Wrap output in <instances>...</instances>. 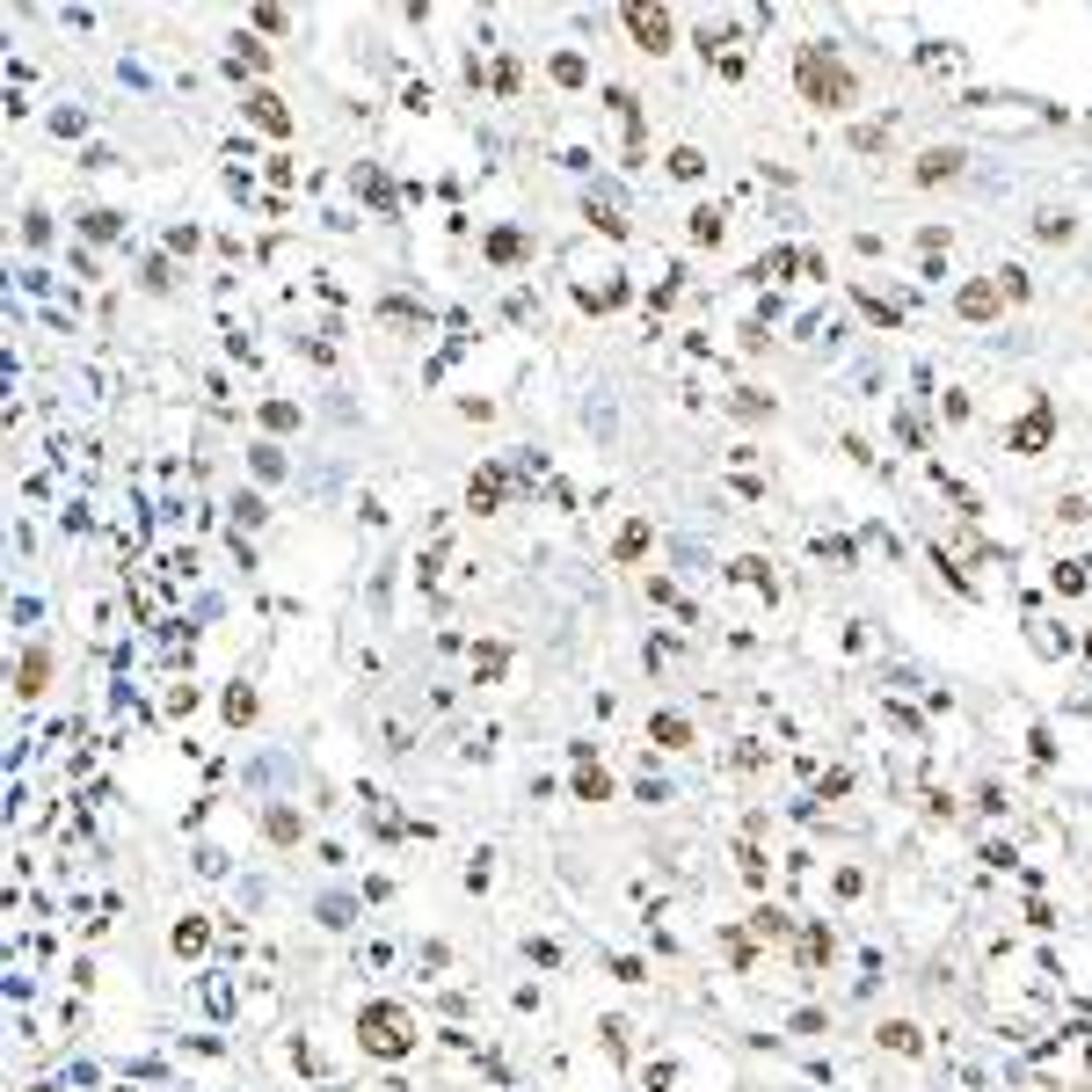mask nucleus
Returning a JSON list of instances; mask_svg holds the SVG:
<instances>
[{
  "instance_id": "1",
  "label": "nucleus",
  "mask_w": 1092,
  "mask_h": 1092,
  "mask_svg": "<svg viewBox=\"0 0 1092 1092\" xmlns=\"http://www.w3.org/2000/svg\"><path fill=\"white\" fill-rule=\"evenodd\" d=\"M794 88H801V103H816V110H852V103H859V73L837 59L831 44L794 52Z\"/></svg>"
},
{
  "instance_id": "2",
  "label": "nucleus",
  "mask_w": 1092,
  "mask_h": 1092,
  "mask_svg": "<svg viewBox=\"0 0 1092 1092\" xmlns=\"http://www.w3.org/2000/svg\"><path fill=\"white\" fill-rule=\"evenodd\" d=\"M357 1049H365L372 1063H401V1056L415 1049V1013H408V1005L372 998V1005L357 1013Z\"/></svg>"
},
{
  "instance_id": "3",
  "label": "nucleus",
  "mask_w": 1092,
  "mask_h": 1092,
  "mask_svg": "<svg viewBox=\"0 0 1092 1092\" xmlns=\"http://www.w3.org/2000/svg\"><path fill=\"white\" fill-rule=\"evenodd\" d=\"M619 22H627V37L642 44L648 59H663V52L678 44V15H670V7H627Z\"/></svg>"
},
{
  "instance_id": "4",
  "label": "nucleus",
  "mask_w": 1092,
  "mask_h": 1092,
  "mask_svg": "<svg viewBox=\"0 0 1092 1092\" xmlns=\"http://www.w3.org/2000/svg\"><path fill=\"white\" fill-rule=\"evenodd\" d=\"M1049 445H1056V408H1049V401H1034L1028 415L1005 430V451H1028V459H1034V451H1049Z\"/></svg>"
},
{
  "instance_id": "5",
  "label": "nucleus",
  "mask_w": 1092,
  "mask_h": 1092,
  "mask_svg": "<svg viewBox=\"0 0 1092 1092\" xmlns=\"http://www.w3.org/2000/svg\"><path fill=\"white\" fill-rule=\"evenodd\" d=\"M962 161H968L962 146H932V153H918L910 183H918V190H932V183H955V175H962Z\"/></svg>"
},
{
  "instance_id": "6",
  "label": "nucleus",
  "mask_w": 1092,
  "mask_h": 1092,
  "mask_svg": "<svg viewBox=\"0 0 1092 1092\" xmlns=\"http://www.w3.org/2000/svg\"><path fill=\"white\" fill-rule=\"evenodd\" d=\"M466 511H474V517H496V511H503V466H481V474H474Z\"/></svg>"
},
{
  "instance_id": "7",
  "label": "nucleus",
  "mask_w": 1092,
  "mask_h": 1092,
  "mask_svg": "<svg viewBox=\"0 0 1092 1092\" xmlns=\"http://www.w3.org/2000/svg\"><path fill=\"white\" fill-rule=\"evenodd\" d=\"M998 307H1005V299H998V284H983V277H976V284H962V292H955V314H962V321H991V314H998Z\"/></svg>"
},
{
  "instance_id": "8",
  "label": "nucleus",
  "mask_w": 1092,
  "mask_h": 1092,
  "mask_svg": "<svg viewBox=\"0 0 1092 1092\" xmlns=\"http://www.w3.org/2000/svg\"><path fill=\"white\" fill-rule=\"evenodd\" d=\"M44 685H52V655H44V648H22V663H15V692L37 700Z\"/></svg>"
},
{
  "instance_id": "9",
  "label": "nucleus",
  "mask_w": 1092,
  "mask_h": 1092,
  "mask_svg": "<svg viewBox=\"0 0 1092 1092\" xmlns=\"http://www.w3.org/2000/svg\"><path fill=\"white\" fill-rule=\"evenodd\" d=\"M248 125H262V131H277V138H284V131H292V110H284V103H277V88H256V95H248Z\"/></svg>"
},
{
  "instance_id": "10",
  "label": "nucleus",
  "mask_w": 1092,
  "mask_h": 1092,
  "mask_svg": "<svg viewBox=\"0 0 1092 1092\" xmlns=\"http://www.w3.org/2000/svg\"><path fill=\"white\" fill-rule=\"evenodd\" d=\"M648 736H655L663 751H692V721H685V714H655V721H648Z\"/></svg>"
},
{
  "instance_id": "11",
  "label": "nucleus",
  "mask_w": 1092,
  "mask_h": 1092,
  "mask_svg": "<svg viewBox=\"0 0 1092 1092\" xmlns=\"http://www.w3.org/2000/svg\"><path fill=\"white\" fill-rule=\"evenodd\" d=\"M524 256H532V234H517V226L488 234V262H524Z\"/></svg>"
},
{
  "instance_id": "12",
  "label": "nucleus",
  "mask_w": 1092,
  "mask_h": 1092,
  "mask_svg": "<svg viewBox=\"0 0 1092 1092\" xmlns=\"http://www.w3.org/2000/svg\"><path fill=\"white\" fill-rule=\"evenodd\" d=\"M721 234H728V211H721V204H700V211H692V241H700V248H721Z\"/></svg>"
},
{
  "instance_id": "13",
  "label": "nucleus",
  "mask_w": 1092,
  "mask_h": 1092,
  "mask_svg": "<svg viewBox=\"0 0 1092 1092\" xmlns=\"http://www.w3.org/2000/svg\"><path fill=\"white\" fill-rule=\"evenodd\" d=\"M882 1049H896V1056H918V1049H925V1034L910 1028V1020H882Z\"/></svg>"
},
{
  "instance_id": "14",
  "label": "nucleus",
  "mask_w": 1092,
  "mask_h": 1092,
  "mask_svg": "<svg viewBox=\"0 0 1092 1092\" xmlns=\"http://www.w3.org/2000/svg\"><path fill=\"white\" fill-rule=\"evenodd\" d=\"M226 721H234V728L256 721V685H226Z\"/></svg>"
},
{
  "instance_id": "15",
  "label": "nucleus",
  "mask_w": 1092,
  "mask_h": 1092,
  "mask_svg": "<svg viewBox=\"0 0 1092 1092\" xmlns=\"http://www.w3.org/2000/svg\"><path fill=\"white\" fill-rule=\"evenodd\" d=\"M1086 582H1092V561H1056V590L1063 597H1086Z\"/></svg>"
},
{
  "instance_id": "16",
  "label": "nucleus",
  "mask_w": 1092,
  "mask_h": 1092,
  "mask_svg": "<svg viewBox=\"0 0 1092 1092\" xmlns=\"http://www.w3.org/2000/svg\"><path fill=\"white\" fill-rule=\"evenodd\" d=\"M1028 292H1034V284H1028V270H1020V262H1005V270H998V299H1005V307H1020Z\"/></svg>"
},
{
  "instance_id": "17",
  "label": "nucleus",
  "mask_w": 1092,
  "mask_h": 1092,
  "mask_svg": "<svg viewBox=\"0 0 1092 1092\" xmlns=\"http://www.w3.org/2000/svg\"><path fill=\"white\" fill-rule=\"evenodd\" d=\"M204 940H211L204 918H183V925H175V955H204Z\"/></svg>"
},
{
  "instance_id": "18",
  "label": "nucleus",
  "mask_w": 1092,
  "mask_h": 1092,
  "mask_svg": "<svg viewBox=\"0 0 1092 1092\" xmlns=\"http://www.w3.org/2000/svg\"><path fill=\"white\" fill-rule=\"evenodd\" d=\"M576 801H612V779H605L597 765H582L576 772Z\"/></svg>"
},
{
  "instance_id": "19",
  "label": "nucleus",
  "mask_w": 1092,
  "mask_h": 1092,
  "mask_svg": "<svg viewBox=\"0 0 1092 1092\" xmlns=\"http://www.w3.org/2000/svg\"><path fill=\"white\" fill-rule=\"evenodd\" d=\"M80 234H88V241H117V234H125V219H117V211H88V219H80Z\"/></svg>"
},
{
  "instance_id": "20",
  "label": "nucleus",
  "mask_w": 1092,
  "mask_h": 1092,
  "mask_svg": "<svg viewBox=\"0 0 1092 1092\" xmlns=\"http://www.w3.org/2000/svg\"><path fill=\"white\" fill-rule=\"evenodd\" d=\"M794 962L823 968V962H831V932H809V940H794Z\"/></svg>"
},
{
  "instance_id": "21",
  "label": "nucleus",
  "mask_w": 1092,
  "mask_h": 1092,
  "mask_svg": "<svg viewBox=\"0 0 1092 1092\" xmlns=\"http://www.w3.org/2000/svg\"><path fill=\"white\" fill-rule=\"evenodd\" d=\"M262 831L277 837V845H292V837H299V816H292V809H270V816H262Z\"/></svg>"
},
{
  "instance_id": "22",
  "label": "nucleus",
  "mask_w": 1092,
  "mask_h": 1092,
  "mask_svg": "<svg viewBox=\"0 0 1092 1092\" xmlns=\"http://www.w3.org/2000/svg\"><path fill=\"white\" fill-rule=\"evenodd\" d=\"M700 168H707V161H700V146H678V153H670V175H678V183H692Z\"/></svg>"
},
{
  "instance_id": "23",
  "label": "nucleus",
  "mask_w": 1092,
  "mask_h": 1092,
  "mask_svg": "<svg viewBox=\"0 0 1092 1092\" xmlns=\"http://www.w3.org/2000/svg\"><path fill=\"white\" fill-rule=\"evenodd\" d=\"M642 547H648V524H627V532H619V539H612V554H619V561H634V554H642Z\"/></svg>"
},
{
  "instance_id": "24",
  "label": "nucleus",
  "mask_w": 1092,
  "mask_h": 1092,
  "mask_svg": "<svg viewBox=\"0 0 1092 1092\" xmlns=\"http://www.w3.org/2000/svg\"><path fill=\"white\" fill-rule=\"evenodd\" d=\"M728 962L751 968V962H758V940H751V932H728Z\"/></svg>"
},
{
  "instance_id": "25",
  "label": "nucleus",
  "mask_w": 1092,
  "mask_h": 1092,
  "mask_svg": "<svg viewBox=\"0 0 1092 1092\" xmlns=\"http://www.w3.org/2000/svg\"><path fill=\"white\" fill-rule=\"evenodd\" d=\"M554 80H561V88H576V80H582V59H576V52H554Z\"/></svg>"
},
{
  "instance_id": "26",
  "label": "nucleus",
  "mask_w": 1092,
  "mask_h": 1092,
  "mask_svg": "<svg viewBox=\"0 0 1092 1092\" xmlns=\"http://www.w3.org/2000/svg\"><path fill=\"white\" fill-rule=\"evenodd\" d=\"M758 932H765V940H786L794 925H786V910H758Z\"/></svg>"
},
{
  "instance_id": "27",
  "label": "nucleus",
  "mask_w": 1092,
  "mask_h": 1092,
  "mask_svg": "<svg viewBox=\"0 0 1092 1092\" xmlns=\"http://www.w3.org/2000/svg\"><path fill=\"white\" fill-rule=\"evenodd\" d=\"M1041 241H1071V211H1049L1041 219Z\"/></svg>"
},
{
  "instance_id": "28",
  "label": "nucleus",
  "mask_w": 1092,
  "mask_h": 1092,
  "mask_svg": "<svg viewBox=\"0 0 1092 1092\" xmlns=\"http://www.w3.org/2000/svg\"><path fill=\"white\" fill-rule=\"evenodd\" d=\"M517 80H524V73H517V59H496V88H503V95H517Z\"/></svg>"
},
{
  "instance_id": "29",
  "label": "nucleus",
  "mask_w": 1092,
  "mask_h": 1092,
  "mask_svg": "<svg viewBox=\"0 0 1092 1092\" xmlns=\"http://www.w3.org/2000/svg\"><path fill=\"white\" fill-rule=\"evenodd\" d=\"M1086 663H1092V634H1086Z\"/></svg>"
}]
</instances>
